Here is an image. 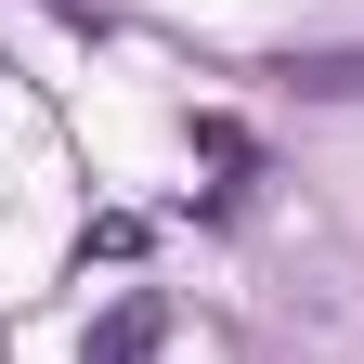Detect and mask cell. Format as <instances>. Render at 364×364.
Wrapping results in <instances>:
<instances>
[{"label":"cell","mask_w":364,"mask_h":364,"mask_svg":"<svg viewBox=\"0 0 364 364\" xmlns=\"http://www.w3.org/2000/svg\"><path fill=\"white\" fill-rule=\"evenodd\" d=\"M156 338H169V312H156L144 287H130V299L105 312V326H91V338H78V364H156Z\"/></svg>","instance_id":"6da1fadb"}]
</instances>
